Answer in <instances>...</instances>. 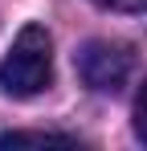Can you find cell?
I'll return each mask as SVG.
<instances>
[{
	"mask_svg": "<svg viewBox=\"0 0 147 151\" xmlns=\"http://www.w3.org/2000/svg\"><path fill=\"white\" fill-rule=\"evenodd\" d=\"M53 82V37L45 25H24L0 57V90L8 98H33Z\"/></svg>",
	"mask_w": 147,
	"mask_h": 151,
	"instance_id": "6da1fadb",
	"label": "cell"
},
{
	"mask_svg": "<svg viewBox=\"0 0 147 151\" xmlns=\"http://www.w3.org/2000/svg\"><path fill=\"white\" fill-rule=\"evenodd\" d=\"M135 70V53L119 41H86L78 53V74L98 94H119Z\"/></svg>",
	"mask_w": 147,
	"mask_h": 151,
	"instance_id": "7a4b0ae2",
	"label": "cell"
},
{
	"mask_svg": "<svg viewBox=\"0 0 147 151\" xmlns=\"http://www.w3.org/2000/svg\"><path fill=\"white\" fill-rule=\"evenodd\" d=\"M24 143H78L74 135H57V131H4L0 147H24Z\"/></svg>",
	"mask_w": 147,
	"mask_h": 151,
	"instance_id": "3957f363",
	"label": "cell"
},
{
	"mask_svg": "<svg viewBox=\"0 0 147 151\" xmlns=\"http://www.w3.org/2000/svg\"><path fill=\"white\" fill-rule=\"evenodd\" d=\"M135 135L147 143V82H143V90H139V98H135Z\"/></svg>",
	"mask_w": 147,
	"mask_h": 151,
	"instance_id": "277c9868",
	"label": "cell"
},
{
	"mask_svg": "<svg viewBox=\"0 0 147 151\" xmlns=\"http://www.w3.org/2000/svg\"><path fill=\"white\" fill-rule=\"evenodd\" d=\"M98 8H110V12H143L147 0H94Z\"/></svg>",
	"mask_w": 147,
	"mask_h": 151,
	"instance_id": "5b68a950",
	"label": "cell"
}]
</instances>
